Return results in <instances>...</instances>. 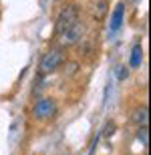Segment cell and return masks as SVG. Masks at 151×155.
Returning a JSON list of instances; mask_svg holds the SVG:
<instances>
[{
  "label": "cell",
  "instance_id": "6da1fadb",
  "mask_svg": "<svg viewBox=\"0 0 151 155\" xmlns=\"http://www.w3.org/2000/svg\"><path fill=\"white\" fill-rule=\"evenodd\" d=\"M63 63H64V52L61 51V48H52V51H48L47 54L41 58L38 71H41V75H48V73H54Z\"/></svg>",
  "mask_w": 151,
  "mask_h": 155
},
{
  "label": "cell",
  "instance_id": "7a4b0ae2",
  "mask_svg": "<svg viewBox=\"0 0 151 155\" xmlns=\"http://www.w3.org/2000/svg\"><path fill=\"white\" fill-rule=\"evenodd\" d=\"M83 35H85V24H83L81 20H75L69 28L63 30V32L58 35V40H61L63 46H73L83 38Z\"/></svg>",
  "mask_w": 151,
  "mask_h": 155
},
{
  "label": "cell",
  "instance_id": "3957f363",
  "mask_svg": "<svg viewBox=\"0 0 151 155\" xmlns=\"http://www.w3.org/2000/svg\"><path fill=\"white\" fill-rule=\"evenodd\" d=\"M75 20H79V6H75V4L64 6L63 10H61V14H58V18H57V26H54L57 28V35H61L63 30H67Z\"/></svg>",
  "mask_w": 151,
  "mask_h": 155
},
{
  "label": "cell",
  "instance_id": "277c9868",
  "mask_svg": "<svg viewBox=\"0 0 151 155\" xmlns=\"http://www.w3.org/2000/svg\"><path fill=\"white\" fill-rule=\"evenodd\" d=\"M34 117L41 121H47V119H52L54 113H57V103H54V99H41L34 107Z\"/></svg>",
  "mask_w": 151,
  "mask_h": 155
},
{
  "label": "cell",
  "instance_id": "5b68a950",
  "mask_svg": "<svg viewBox=\"0 0 151 155\" xmlns=\"http://www.w3.org/2000/svg\"><path fill=\"white\" fill-rule=\"evenodd\" d=\"M109 12V0H91V16L95 20H103Z\"/></svg>",
  "mask_w": 151,
  "mask_h": 155
},
{
  "label": "cell",
  "instance_id": "8992f818",
  "mask_svg": "<svg viewBox=\"0 0 151 155\" xmlns=\"http://www.w3.org/2000/svg\"><path fill=\"white\" fill-rule=\"evenodd\" d=\"M123 16H125V4H123V2H119V4L115 6L113 14H111V24H109V30H111V32H117V30L121 28Z\"/></svg>",
  "mask_w": 151,
  "mask_h": 155
},
{
  "label": "cell",
  "instance_id": "52a82bcc",
  "mask_svg": "<svg viewBox=\"0 0 151 155\" xmlns=\"http://www.w3.org/2000/svg\"><path fill=\"white\" fill-rule=\"evenodd\" d=\"M147 119H149V107L143 105V107H137V109L131 113V121L135 125H147Z\"/></svg>",
  "mask_w": 151,
  "mask_h": 155
},
{
  "label": "cell",
  "instance_id": "ba28073f",
  "mask_svg": "<svg viewBox=\"0 0 151 155\" xmlns=\"http://www.w3.org/2000/svg\"><path fill=\"white\" fill-rule=\"evenodd\" d=\"M137 137H139V141L143 143V147H147V145H149V129H147V125H141L139 127Z\"/></svg>",
  "mask_w": 151,
  "mask_h": 155
},
{
  "label": "cell",
  "instance_id": "9c48e42d",
  "mask_svg": "<svg viewBox=\"0 0 151 155\" xmlns=\"http://www.w3.org/2000/svg\"><path fill=\"white\" fill-rule=\"evenodd\" d=\"M141 64V46L135 45L131 51V67H139Z\"/></svg>",
  "mask_w": 151,
  "mask_h": 155
},
{
  "label": "cell",
  "instance_id": "30bf717a",
  "mask_svg": "<svg viewBox=\"0 0 151 155\" xmlns=\"http://www.w3.org/2000/svg\"><path fill=\"white\" fill-rule=\"evenodd\" d=\"M113 133H115V125H113V123H107V125H105V131H103V135H105V137H111Z\"/></svg>",
  "mask_w": 151,
  "mask_h": 155
},
{
  "label": "cell",
  "instance_id": "8fae6325",
  "mask_svg": "<svg viewBox=\"0 0 151 155\" xmlns=\"http://www.w3.org/2000/svg\"><path fill=\"white\" fill-rule=\"evenodd\" d=\"M127 77V69L123 67V69H119V79H125Z\"/></svg>",
  "mask_w": 151,
  "mask_h": 155
}]
</instances>
